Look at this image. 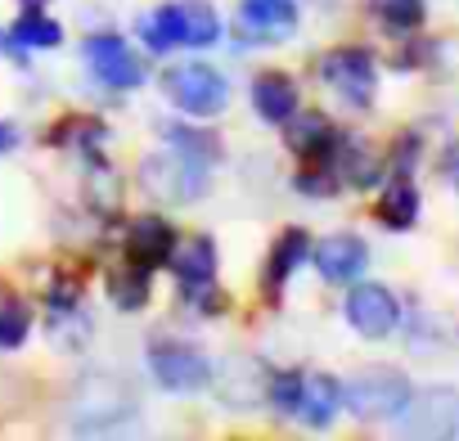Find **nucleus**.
Wrapping results in <instances>:
<instances>
[{
    "instance_id": "obj_1",
    "label": "nucleus",
    "mask_w": 459,
    "mask_h": 441,
    "mask_svg": "<svg viewBox=\"0 0 459 441\" xmlns=\"http://www.w3.org/2000/svg\"><path fill=\"white\" fill-rule=\"evenodd\" d=\"M140 41L153 50V55H171L176 46L185 50H207L216 46L225 32H221V14L207 5V0H171V5L144 14L135 23Z\"/></svg>"
},
{
    "instance_id": "obj_2",
    "label": "nucleus",
    "mask_w": 459,
    "mask_h": 441,
    "mask_svg": "<svg viewBox=\"0 0 459 441\" xmlns=\"http://www.w3.org/2000/svg\"><path fill=\"white\" fill-rule=\"evenodd\" d=\"M414 401V378L396 365H365L342 383V410L356 423H396Z\"/></svg>"
},
{
    "instance_id": "obj_3",
    "label": "nucleus",
    "mask_w": 459,
    "mask_h": 441,
    "mask_svg": "<svg viewBox=\"0 0 459 441\" xmlns=\"http://www.w3.org/2000/svg\"><path fill=\"white\" fill-rule=\"evenodd\" d=\"M316 77L320 86L347 108V113H369L378 99V82H383V64L369 46H333L316 59Z\"/></svg>"
},
{
    "instance_id": "obj_4",
    "label": "nucleus",
    "mask_w": 459,
    "mask_h": 441,
    "mask_svg": "<svg viewBox=\"0 0 459 441\" xmlns=\"http://www.w3.org/2000/svg\"><path fill=\"white\" fill-rule=\"evenodd\" d=\"M342 316H347L351 333H360L365 342H387L405 324V302H401V293L392 284H378V280L360 275L356 284H347Z\"/></svg>"
},
{
    "instance_id": "obj_5",
    "label": "nucleus",
    "mask_w": 459,
    "mask_h": 441,
    "mask_svg": "<svg viewBox=\"0 0 459 441\" xmlns=\"http://www.w3.org/2000/svg\"><path fill=\"white\" fill-rule=\"evenodd\" d=\"M162 91L176 104V113L198 117V122L221 117L225 104H230V77L221 68H212V64H198V59L194 64H180V68H167Z\"/></svg>"
},
{
    "instance_id": "obj_6",
    "label": "nucleus",
    "mask_w": 459,
    "mask_h": 441,
    "mask_svg": "<svg viewBox=\"0 0 459 441\" xmlns=\"http://www.w3.org/2000/svg\"><path fill=\"white\" fill-rule=\"evenodd\" d=\"M207 171L212 162H198L167 144V153H149L140 162V189L158 203H194L207 189Z\"/></svg>"
},
{
    "instance_id": "obj_7",
    "label": "nucleus",
    "mask_w": 459,
    "mask_h": 441,
    "mask_svg": "<svg viewBox=\"0 0 459 441\" xmlns=\"http://www.w3.org/2000/svg\"><path fill=\"white\" fill-rule=\"evenodd\" d=\"M149 374L158 378V387L176 392V396H194L212 383V360L198 342L185 338H153L149 342Z\"/></svg>"
},
{
    "instance_id": "obj_8",
    "label": "nucleus",
    "mask_w": 459,
    "mask_h": 441,
    "mask_svg": "<svg viewBox=\"0 0 459 441\" xmlns=\"http://www.w3.org/2000/svg\"><path fill=\"white\" fill-rule=\"evenodd\" d=\"M73 410H77V423H82L77 432H113V428L135 419V396H131L126 383L100 374V378H86L77 387Z\"/></svg>"
},
{
    "instance_id": "obj_9",
    "label": "nucleus",
    "mask_w": 459,
    "mask_h": 441,
    "mask_svg": "<svg viewBox=\"0 0 459 441\" xmlns=\"http://www.w3.org/2000/svg\"><path fill=\"white\" fill-rule=\"evenodd\" d=\"M396 428H401L405 437L455 441V437H459V387H450V383L414 387V401H410V410L396 419Z\"/></svg>"
},
{
    "instance_id": "obj_10",
    "label": "nucleus",
    "mask_w": 459,
    "mask_h": 441,
    "mask_svg": "<svg viewBox=\"0 0 459 441\" xmlns=\"http://www.w3.org/2000/svg\"><path fill=\"white\" fill-rule=\"evenodd\" d=\"M82 55H86L91 77H95L100 86H108V91H140L144 77H149L144 59H140L117 32H95V37H86Z\"/></svg>"
},
{
    "instance_id": "obj_11",
    "label": "nucleus",
    "mask_w": 459,
    "mask_h": 441,
    "mask_svg": "<svg viewBox=\"0 0 459 441\" xmlns=\"http://www.w3.org/2000/svg\"><path fill=\"white\" fill-rule=\"evenodd\" d=\"M329 167L338 171L342 189H360V194H374L387 180V153L374 140L347 135V131H338V144L329 153Z\"/></svg>"
},
{
    "instance_id": "obj_12",
    "label": "nucleus",
    "mask_w": 459,
    "mask_h": 441,
    "mask_svg": "<svg viewBox=\"0 0 459 441\" xmlns=\"http://www.w3.org/2000/svg\"><path fill=\"white\" fill-rule=\"evenodd\" d=\"M311 257H316L320 280H325V284H338V289L356 284V280L369 271V244H365L360 235H351V230H338V235L320 239V244L311 248Z\"/></svg>"
},
{
    "instance_id": "obj_13",
    "label": "nucleus",
    "mask_w": 459,
    "mask_h": 441,
    "mask_svg": "<svg viewBox=\"0 0 459 441\" xmlns=\"http://www.w3.org/2000/svg\"><path fill=\"white\" fill-rule=\"evenodd\" d=\"M374 220L387 235H410L423 220V189L419 176H387L374 198Z\"/></svg>"
},
{
    "instance_id": "obj_14",
    "label": "nucleus",
    "mask_w": 459,
    "mask_h": 441,
    "mask_svg": "<svg viewBox=\"0 0 459 441\" xmlns=\"http://www.w3.org/2000/svg\"><path fill=\"white\" fill-rule=\"evenodd\" d=\"M176 239H180V235H176V226H171L167 216L144 212V216L131 220V230H126V257L140 262V266H149V271H158V266L171 262Z\"/></svg>"
},
{
    "instance_id": "obj_15",
    "label": "nucleus",
    "mask_w": 459,
    "mask_h": 441,
    "mask_svg": "<svg viewBox=\"0 0 459 441\" xmlns=\"http://www.w3.org/2000/svg\"><path fill=\"white\" fill-rule=\"evenodd\" d=\"M239 23L257 41H289V37H298L302 10H298V0H244Z\"/></svg>"
},
{
    "instance_id": "obj_16",
    "label": "nucleus",
    "mask_w": 459,
    "mask_h": 441,
    "mask_svg": "<svg viewBox=\"0 0 459 441\" xmlns=\"http://www.w3.org/2000/svg\"><path fill=\"white\" fill-rule=\"evenodd\" d=\"M167 266H171V275H176V284L185 293H198V289H207L216 280L221 257H216V244L207 235H189V239H176V253H171Z\"/></svg>"
},
{
    "instance_id": "obj_17",
    "label": "nucleus",
    "mask_w": 459,
    "mask_h": 441,
    "mask_svg": "<svg viewBox=\"0 0 459 441\" xmlns=\"http://www.w3.org/2000/svg\"><path fill=\"white\" fill-rule=\"evenodd\" d=\"M289 131V149L302 158V162H329L333 144H338V126L320 113V108H307V113H293L284 122Z\"/></svg>"
},
{
    "instance_id": "obj_18",
    "label": "nucleus",
    "mask_w": 459,
    "mask_h": 441,
    "mask_svg": "<svg viewBox=\"0 0 459 441\" xmlns=\"http://www.w3.org/2000/svg\"><path fill=\"white\" fill-rule=\"evenodd\" d=\"M253 108H257V117L262 122H271V126H284L293 113H298V104H302V95H298V82L289 77V73H262L257 82H253Z\"/></svg>"
},
{
    "instance_id": "obj_19",
    "label": "nucleus",
    "mask_w": 459,
    "mask_h": 441,
    "mask_svg": "<svg viewBox=\"0 0 459 441\" xmlns=\"http://www.w3.org/2000/svg\"><path fill=\"white\" fill-rule=\"evenodd\" d=\"M365 14L383 28V37L401 41V37H414L428 28L432 5L428 0H365Z\"/></svg>"
},
{
    "instance_id": "obj_20",
    "label": "nucleus",
    "mask_w": 459,
    "mask_h": 441,
    "mask_svg": "<svg viewBox=\"0 0 459 441\" xmlns=\"http://www.w3.org/2000/svg\"><path fill=\"white\" fill-rule=\"evenodd\" d=\"M311 248H316V239L307 235V230H284L280 239H275V248H271V262H266V293L271 298H280L284 293V284L302 271V262L311 257Z\"/></svg>"
},
{
    "instance_id": "obj_21",
    "label": "nucleus",
    "mask_w": 459,
    "mask_h": 441,
    "mask_svg": "<svg viewBox=\"0 0 459 441\" xmlns=\"http://www.w3.org/2000/svg\"><path fill=\"white\" fill-rule=\"evenodd\" d=\"M342 414V378L333 374H311L307 387H302V405H298V419L316 432H325L333 419Z\"/></svg>"
},
{
    "instance_id": "obj_22",
    "label": "nucleus",
    "mask_w": 459,
    "mask_h": 441,
    "mask_svg": "<svg viewBox=\"0 0 459 441\" xmlns=\"http://www.w3.org/2000/svg\"><path fill=\"white\" fill-rule=\"evenodd\" d=\"M387 176H419L432 162V135L423 126H405L387 140Z\"/></svg>"
},
{
    "instance_id": "obj_23",
    "label": "nucleus",
    "mask_w": 459,
    "mask_h": 441,
    "mask_svg": "<svg viewBox=\"0 0 459 441\" xmlns=\"http://www.w3.org/2000/svg\"><path fill=\"white\" fill-rule=\"evenodd\" d=\"M149 266H140V262H122L117 271H108V302L117 307V311H140L144 302H149Z\"/></svg>"
},
{
    "instance_id": "obj_24",
    "label": "nucleus",
    "mask_w": 459,
    "mask_h": 441,
    "mask_svg": "<svg viewBox=\"0 0 459 441\" xmlns=\"http://www.w3.org/2000/svg\"><path fill=\"white\" fill-rule=\"evenodd\" d=\"M10 37L19 41V50H55L64 41V28L55 19H46V10H23L19 23L10 28Z\"/></svg>"
},
{
    "instance_id": "obj_25",
    "label": "nucleus",
    "mask_w": 459,
    "mask_h": 441,
    "mask_svg": "<svg viewBox=\"0 0 459 441\" xmlns=\"http://www.w3.org/2000/svg\"><path fill=\"white\" fill-rule=\"evenodd\" d=\"M162 140H167L171 149L198 158V162H216V158H221L216 135H212V131H198V126H185V122H167V126H162Z\"/></svg>"
},
{
    "instance_id": "obj_26",
    "label": "nucleus",
    "mask_w": 459,
    "mask_h": 441,
    "mask_svg": "<svg viewBox=\"0 0 459 441\" xmlns=\"http://www.w3.org/2000/svg\"><path fill=\"white\" fill-rule=\"evenodd\" d=\"M32 333V307L23 298H0V351H19Z\"/></svg>"
},
{
    "instance_id": "obj_27",
    "label": "nucleus",
    "mask_w": 459,
    "mask_h": 441,
    "mask_svg": "<svg viewBox=\"0 0 459 441\" xmlns=\"http://www.w3.org/2000/svg\"><path fill=\"white\" fill-rule=\"evenodd\" d=\"M108 140V126L100 117H64L50 131V144H77V149H100Z\"/></svg>"
},
{
    "instance_id": "obj_28",
    "label": "nucleus",
    "mask_w": 459,
    "mask_h": 441,
    "mask_svg": "<svg viewBox=\"0 0 459 441\" xmlns=\"http://www.w3.org/2000/svg\"><path fill=\"white\" fill-rule=\"evenodd\" d=\"M302 387H307V374H298V369L275 374V378L266 383V401H271L280 414H298V405H302Z\"/></svg>"
},
{
    "instance_id": "obj_29",
    "label": "nucleus",
    "mask_w": 459,
    "mask_h": 441,
    "mask_svg": "<svg viewBox=\"0 0 459 441\" xmlns=\"http://www.w3.org/2000/svg\"><path fill=\"white\" fill-rule=\"evenodd\" d=\"M307 198H333L338 189H342V180H338V171L329 167V162H307V171H298V180H293Z\"/></svg>"
},
{
    "instance_id": "obj_30",
    "label": "nucleus",
    "mask_w": 459,
    "mask_h": 441,
    "mask_svg": "<svg viewBox=\"0 0 459 441\" xmlns=\"http://www.w3.org/2000/svg\"><path fill=\"white\" fill-rule=\"evenodd\" d=\"M432 171H437L441 185L459 198V135H441V144L432 149Z\"/></svg>"
},
{
    "instance_id": "obj_31",
    "label": "nucleus",
    "mask_w": 459,
    "mask_h": 441,
    "mask_svg": "<svg viewBox=\"0 0 459 441\" xmlns=\"http://www.w3.org/2000/svg\"><path fill=\"white\" fill-rule=\"evenodd\" d=\"M14 149H19V126L0 122V153H14Z\"/></svg>"
},
{
    "instance_id": "obj_32",
    "label": "nucleus",
    "mask_w": 459,
    "mask_h": 441,
    "mask_svg": "<svg viewBox=\"0 0 459 441\" xmlns=\"http://www.w3.org/2000/svg\"><path fill=\"white\" fill-rule=\"evenodd\" d=\"M0 55H14V59L23 64V50H19V41H14L10 32H0Z\"/></svg>"
},
{
    "instance_id": "obj_33",
    "label": "nucleus",
    "mask_w": 459,
    "mask_h": 441,
    "mask_svg": "<svg viewBox=\"0 0 459 441\" xmlns=\"http://www.w3.org/2000/svg\"><path fill=\"white\" fill-rule=\"evenodd\" d=\"M19 5H23V10H46L50 0H19Z\"/></svg>"
},
{
    "instance_id": "obj_34",
    "label": "nucleus",
    "mask_w": 459,
    "mask_h": 441,
    "mask_svg": "<svg viewBox=\"0 0 459 441\" xmlns=\"http://www.w3.org/2000/svg\"><path fill=\"white\" fill-rule=\"evenodd\" d=\"M455 342H459V333H455Z\"/></svg>"
}]
</instances>
